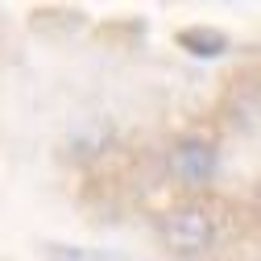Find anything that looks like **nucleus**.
<instances>
[{
  "mask_svg": "<svg viewBox=\"0 0 261 261\" xmlns=\"http://www.w3.org/2000/svg\"><path fill=\"white\" fill-rule=\"evenodd\" d=\"M174 166H178L182 178L199 182V178H207V174L216 170V149H212L207 141H182V145L174 149Z\"/></svg>",
  "mask_w": 261,
  "mask_h": 261,
  "instance_id": "2",
  "label": "nucleus"
},
{
  "mask_svg": "<svg viewBox=\"0 0 261 261\" xmlns=\"http://www.w3.org/2000/svg\"><path fill=\"white\" fill-rule=\"evenodd\" d=\"M46 261H124L112 249H87V245H50Z\"/></svg>",
  "mask_w": 261,
  "mask_h": 261,
  "instance_id": "3",
  "label": "nucleus"
},
{
  "mask_svg": "<svg viewBox=\"0 0 261 261\" xmlns=\"http://www.w3.org/2000/svg\"><path fill=\"white\" fill-rule=\"evenodd\" d=\"M158 237L178 257H203L220 237V224H216V216L207 207H174V212L162 216Z\"/></svg>",
  "mask_w": 261,
  "mask_h": 261,
  "instance_id": "1",
  "label": "nucleus"
}]
</instances>
